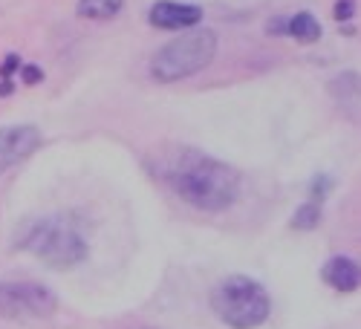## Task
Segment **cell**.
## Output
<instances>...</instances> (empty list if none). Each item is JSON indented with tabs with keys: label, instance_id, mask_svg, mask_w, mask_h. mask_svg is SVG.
<instances>
[{
	"label": "cell",
	"instance_id": "6da1fadb",
	"mask_svg": "<svg viewBox=\"0 0 361 329\" xmlns=\"http://www.w3.org/2000/svg\"><path fill=\"white\" fill-rule=\"evenodd\" d=\"M147 168L165 188H171L185 205L197 211L217 214L231 208L240 197V173L200 147L165 144L147 156Z\"/></svg>",
	"mask_w": 361,
	"mask_h": 329
},
{
	"label": "cell",
	"instance_id": "7a4b0ae2",
	"mask_svg": "<svg viewBox=\"0 0 361 329\" xmlns=\"http://www.w3.org/2000/svg\"><path fill=\"white\" fill-rule=\"evenodd\" d=\"M20 249L32 252L41 263L52 268H73L84 263L90 252L81 225L67 214H55V217L32 223L23 231Z\"/></svg>",
	"mask_w": 361,
	"mask_h": 329
},
{
	"label": "cell",
	"instance_id": "3957f363",
	"mask_svg": "<svg viewBox=\"0 0 361 329\" xmlns=\"http://www.w3.org/2000/svg\"><path fill=\"white\" fill-rule=\"evenodd\" d=\"M217 32L214 29H183V35L168 41L150 58V78L159 84H173L197 75L214 61Z\"/></svg>",
	"mask_w": 361,
	"mask_h": 329
},
{
	"label": "cell",
	"instance_id": "277c9868",
	"mask_svg": "<svg viewBox=\"0 0 361 329\" xmlns=\"http://www.w3.org/2000/svg\"><path fill=\"white\" fill-rule=\"evenodd\" d=\"M212 309L231 329H257L272 312V301L257 280L231 275L212 292Z\"/></svg>",
	"mask_w": 361,
	"mask_h": 329
},
{
	"label": "cell",
	"instance_id": "5b68a950",
	"mask_svg": "<svg viewBox=\"0 0 361 329\" xmlns=\"http://www.w3.org/2000/svg\"><path fill=\"white\" fill-rule=\"evenodd\" d=\"M58 309L49 286L35 280H0V318L4 321H44Z\"/></svg>",
	"mask_w": 361,
	"mask_h": 329
},
{
	"label": "cell",
	"instance_id": "8992f818",
	"mask_svg": "<svg viewBox=\"0 0 361 329\" xmlns=\"http://www.w3.org/2000/svg\"><path fill=\"white\" fill-rule=\"evenodd\" d=\"M41 147V130L35 125L0 128V176L29 159Z\"/></svg>",
	"mask_w": 361,
	"mask_h": 329
},
{
	"label": "cell",
	"instance_id": "52a82bcc",
	"mask_svg": "<svg viewBox=\"0 0 361 329\" xmlns=\"http://www.w3.org/2000/svg\"><path fill=\"white\" fill-rule=\"evenodd\" d=\"M150 26L157 29H171V32H179V29H191L202 20V9L194 4H176V0H159V4L150 6L147 12Z\"/></svg>",
	"mask_w": 361,
	"mask_h": 329
},
{
	"label": "cell",
	"instance_id": "ba28073f",
	"mask_svg": "<svg viewBox=\"0 0 361 329\" xmlns=\"http://www.w3.org/2000/svg\"><path fill=\"white\" fill-rule=\"evenodd\" d=\"M321 278L326 280V286H333L336 292H355L361 283V272H358V263L350 257H333L326 260V266L321 268Z\"/></svg>",
	"mask_w": 361,
	"mask_h": 329
},
{
	"label": "cell",
	"instance_id": "9c48e42d",
	"mask_svg": "<svg viewBox=\"0 0 361 329\" xmlns=\"http://www.w3.org/2000/svg\"><path fill=\"white\" fill-rule=\"evenodd\" d=\"M283 35L300 41V44H315L321 38V23L310 12H298L283 20Z\"/></svg>",
	"mask_w": 361,
	"mask_h": 329
},
{
	"label": "cell",
	"instance_id": "30bf717a",
	"mask_svg": "<svg viewBox=\"0 0 361 329\" xmlns=\"http://www.w3.org/2000/svg\"><path fill=\"white\" fill-rule=\"evenodd\" d=\"M125 0H78V15L87 20H110L122 12Z\"/></svg>",
	"mask_w": 361,
	"mask_h": 329
},
{
	"label": "cell",
	"instance_id": "8fae6325",
	"mask_svg": "<svg viewBox=\"0 0 361 329\" xmlns=\"http://www.w3.org/2000/svg\"><path fill=\"white\" fill-rule=\"evenodd\" d=\"M321 223V205L312 199V202H304L295 211V217H292V225L295 228H304V231H310V228H315Z\"/></svg>",
	"mask_w": 361,
	"mask_h": 329
},
{
	"label": "cell",
	"instance_id": "7c38bea8",
	"mask_svg": "<svg viewBox=\"0 0 361 329\" xmlns=\"http://www.w3.org/2000/svg\"><path fill=\"white\" fill-rule=\"evenodd\" d=\"M355 15V0H338L336 4V20H350Z\"/></svg>",
	"mask_w": 361,
	"mask_h": 329
}]
</instances>
